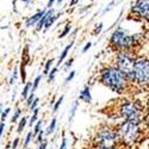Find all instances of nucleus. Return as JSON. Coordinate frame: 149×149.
Listing matches in <instances>:
<instances>
[{"mask_svg": "<svg viewBox=\"0 0 149 149\" xmlns=\"http://www.w3.org/2000/svg\"><path fill=\"white\" fill-rule=\"evenodd\" d=\"M142 35L132 33L130 35L125 29L118 26L116 28L110 36V45L117 53H134L135 48L141 43Z\"/></svg>", "mask_w": 149, "mask_h": 149, "instance_id": "obj_1", "label": "nucleus"}, {"mask_svg": "<svg viewBox=\"0 0 149 149\" xmlns=\"http://www.w3.org/2000/svg\"><path fill=\"white\" fill-rule=\"evenodd\" d=\"M99 82L118 94L125 93L130 87V84L128 82L125 77L115 66H109L100 70V73H99Z\"/></svg>", "mask_w": 149, "mask_h": 149, "instance_id": "obj_2", "label": "nucleus"}, {"mask_svg": "<svg viewBox=\"0 0 149 149\" xmlns=\"http://www.w3.org/2000/svg\"><path fill=\"white\" fill-rule=\"evenodd\" d=\"M118 139H119V144L124 146H132L141 139L142 130L140 124H136L132 122H125L123 120L116 129Z\"/></svg>", "mask_w": 149, "mask_h": 149, "instance_id": "obj_3", "label": "nucleus"}, {"mask_svg": "<svg viewBox=\"0 0 149 149\" xmlns=\"http://www.w3.org/2000/svg\"><path fill=\"white\" fill-rule=\"evenodd\" d=\"M136 57L134 53H117L115 56V67L123 74L128 82L132 84V72Z\"/></svg>", "mask_w": 149, "mask_h": 149, "instance_id": "obj_4", "label": "nucleus"}, {"mask_svg": "<svg viewBox=\"0 0 149 149\" xmlns=\"http://www.w3.org/2000/svg\"><path fill=\"white\" fill-rule=\"evenodd\" d=\"M132 85L136 86H149V58L146 56L136 57L134 72H132Z\"/></svg>", "mask_w": 149, "mask_h": 149, "instance_id": "obj_5", "label": "nucleus"}, {"mask_svg": "<svg viewBox=\"0 0 149 149\" xmlns=\"http://www.w3.org/2000/svg\"><path fill=\"white\" fill-rule=\"evenodd\" d=\"M143 109L137 102H125L119 106V116L125 122L140 124L142 122Z\"/></svg>", "mask_w": 149, "mask_h": 149, "instance_id": "obj_6", "label": "nucleus"}, {"mask_svg": "<svg viewBox=\"0 0 149 149\" xmlns=\"http://www.w3.org/2000/svg\"><path fill=\"white\" fill-rule=\"evenodd\" d=\"M95 146L99 147H117L119 144V139L117 131L111 129L109 127H104L102 129H99L98 132L95 134L94 137Z\"/></svg>", "mask_w": 149, "mask_h": 149, "instance_id": "obj_7", "label": "nucleus"}, {"mask_svg": "<svg viewBox=\"0 0 149 149\" xmlns=\"http://www.w3.org/2000/svg\"><path fill=\"white\" fill-rule=\"evenodd\" d=\"M130 15L143 20H149V0L135 1L130 8Z\"/></svg>", "mask_w": 149, "mask_h": 149, "instance_id": "obj_8", "label": "nucleus"}, {"mask_svg": "<svg viewBox=\"0 0 149 149\" xmlns=\"http://www.w3.org/2000/svg\"><path fill=\"white\" fill-rule=\"evenodd\" d=\"M45 11H47L45 8H43V10H40V11H37L35 15H32L31 17H29V18L26 19V22H25V26H26V28L36 26V25H37V23H38V22L41 20V18L44 16Z\"/></svg>", "mask_w": 149, "mask_h": 149, "instance_id": "obj_9", "label": "nucleus"}, {"mask_svg": "<svg viewBox=\"0 0 149 149\" xmlns=\"http://www.w3.org/2000/svg\"><path fill=\"white\" fill-rule=\"evenodd\" d=\"M56 13L55 12V10L52 7V8H48L47 11H45V13H44V16L41 18V20L37 23V25L35 26V29H36V31H42L43 30V28H44V25H45V23H47V20L50 18L52 16H54Z\"/></svg>", "mask_w": 149, "mask_h": 149, "instance_id": "obj_10", "label": "nucleus"}, {"mask_svg": "<svg viewBox=\"0 0 149 149\" xmlns=\"http://www.w3.org/2000/svg\"><path fill=\"white\" fill-rule=\"evenodd\" d=\"M79 100H82L86 104L92 103V94H91V87L88 85H85L84 88L79 93Z\"/></svg>", "mask_w": 149, "mask_h": 149, "instance_id": "obj_11", "label": "nucleus"}, {"mask_svg": "<svg viewBox=\"0 0 149 149\" xmlns=\"http://www.w3.org/2000/svg\"><path fill=\"white\" fill-rule=\"evenodd\" d=\"M73 45H74V40L70 42V43H68L65 48H63V50L61 52V55L58 56V60H57V63H56V67L58 68L62 63H63V61H65V58L67 57V55H68V53L70 52V49L73 48Z\"/></svg>", "mask_w": 149, "mask_h": 149, "instance_id": "obj_12", "label": "nucleus"}, {"mask_svg": "<svg viewBox=\"0 0 149 149\" xmlns=\"http://www.w3.org/2000/svg\"><path fill=\"white\" fill-rule=\"evenodd\" d=\"M31 87H32V81H26V84L24 85V87H23V91H22V100H26L28 97L30 95L31 93Z\"/></svg>", "mask_w": 149, "mask_h": 149, "instance_id": "obj_13", "label": "nucleus"}, {"mask_svg": "<svg viewBox=\"0 0 149 149\" xmlns=\"http://www.w3.org/2000/svg\"><path fill=\"white\" fill-rule=\"evenodd\" d=\"M61 15H62V12H57V13H55L54 16H52L50 18H49V19L47 20V23H45V25H44L43 30H44V31H47L48 29H50V28L54 25V23L57 20V18H58Z\"/></svg>", "mask_w": 149, "mask_h": 149, "instance_id": "obj_14", "label": "nucleus"}, {"mask_svg": "<svg viewBox=\"0 0 149 149\" xmlns=\"http://www.w3.org/2000/svg\"><path fill=\"white\" fill-rule=\"evenodd\" d=\"M78 107H79V100H75V102L73 103V105H72V107H70V111H69V118H68L69 124L73 122L74 117H75L77 111H78Z\"/></svg>", "mask_w": 149, "mask_h": 149, "instance_id": "obj_15", "label": "nucleus"}, {"mask_svg": "<svg viewBox=\"0 0 149 149\" xmlns=\"http://www.w3.org/2000/svg\"><path fill=\"white\" fill-rule=\"evenodd\" d=\"M28 120H29L28 116H24L23 118H20V120H19V123H18V125H17V132H18V134H22L23 130L25 129V127L28 125Z\"/></svg>", "mask_w": 149, "mask_h": 149, "instance_id": "obj_16", "label": "nucleus"}, {"mask_svg": "<svg viewBox=\"0 0 149 149\" xmlns=\"http://www.w3.org/2000/svg\"><path fill=\"white\" fill-rule=\"evenodd\" d=\"M56 124H57V118H56V117L52 118V122H50V124H49V127H48V128H47V130L44 131L47 136L52 135V134L55 131V129H56Z\"/></svg>", "mask_w": 149, "mask_h": 149, "instance_id": "obj_17", "label": "nucleus"}, {"mask_svg": "<svg viewBox=\"0 0 149 149\" xmlns=\"http://www.w3.org/2000/svg\"><path fill=\"white\" fill-rule=\"evenodd\" d=\"M38 113H40V107H37L36 110H33L32 111V116H31V118L29 119V125L32 128V125H35L36 124V122L38 120Z\"/></svg>", "mask_w": 149, "mask_h": 149, "instance_id": "obj_18", "label": "nucleus"}, {"mask_svg": "<svg viewBox=\"0 0 149 149\" xmlns=\"http://www.w3.org/2000/svg\"><path fill=\"white\" fill-rule=\"evenodd\" d=\"M35 137L33 136V132L32 131H29L28 134H26V136H25V140H24V143H23V149H26L29 146H30V143L32 142V139Z\"/></svg>", "mask_w": 149, "mask_h": 149, "instance_id": "obj_19", "label": "nucleus"}, {"mask_svg": "<svg viewBox=\"0 0 149 149\" xmlns=\"http://www.w3.org/2000/svg\"><path fill=\"white\" fill-rule=\"evenodd\" d=\"M70 30H72V24L70 23H66L63 30H62V32L58 35V38H65L68 33H70Z\"/></svg>", "mask_w": 149, "mask_h": 149, "instance_id": "obj_20", "label": "nucleus"}, {"mask_svg": "<svg viewBox=\"0 0 149 149\" xmlns=\"http://www.w3.org/2000/svg\"><path fill=\"white\" fill-rule=\"evenodd\" d=\"M41 80H42V75H37L35 78V80L32 81V87H31V93H35L36 90L38 88V86L41 84Z\"/></svg>", "mask_w": 149, "mask_h": 149, "instance_id": "obj_21", "label": "nucleus"}, {"mask_svg": "<svg viewBox=\"0 0 149 149\" xmlns=\"http://www.w3.org/2000/svg\"><path fill=\"white\" fill-rule=\"evenodd\" d=\"M42 125H43V120L42 119H38V120H37L36 122V124H35V127H33V136H35V137H36V136L37 135H38V132L42 130Z\"/></svg>", "mask_w": 149, "mask_h": 149, "instance_id": "obj_22", "label": "nucleus"}, {"mask_svg": "<svg viewBox=\"0 0 149 149\" xmlns=\"http://www.w3.org/2000/svg\"><path fill=\"white\" fill-rule=\"evenodd\" d=\"M53 62H54V58H49V60L45 62V65H44V70H43V74H44V75H48L49 72L52 70V65H53Z\"/></svg>", "mask_w": 149, "mask_h": 149, "instance_id": "obj_23", "label": "nucleus"}, {"mask_svg": "<svg viewBox=\"0 0 149 149\" xmlns=\"http://www.w3.org/2000/svg\"><path fill=\"white\" fill-rule=\"evenodd\" d=\"M56 74H57V67H54V68H52V70L49 72V74H48V82H53L54 80H55V77H56Z\"/></svg>", "mask_w": 149, "mask_h": 149, "instance_id": "obj_24", "label": "nucleus"}, {"mask_svg": "<svg viewBox=\"0 0 149 149\" xmlns=\"http://www.w3.org/2000/svg\"><path fill=\"white\" fill-rule=\"evenodd\" d=\"M63 95H61L58 99H57V100L54 103V105H53V112L54 113H56L57 112V111H58V109H60V106H61V104H62V102H63Z\"/></svg>", "mask_w": 149, "mask_h": 149, "instance_id": "obj_25", "label": "nucleus"}, {"mask_svg": "<svg viewBox=\"0 0 149 149\" xmlns=\"http://www.w3.org/2000/svg\"><path fill=\"white\" fill-rule=\"evenodd\" d=\"M19 69H18V67H16L15 69H13V74L11 75V79H10V85H15L16 82H17V79H18V72Z\"/></svg>", "mask_w": 149, "mask_h": 149, "instance_id": "obj_26", "label": "nucleus"}, {"mask_svg": "<svg viewBox=\"0 0 149 149\" xmlns=\"http://www.w3.org/2000/svg\"><path fill=\"white\" fill-rule=\"evenodd\" d=\"M20 115H22V110H20L19 107H17V109L15 110V112H13V116H12V118H11V123H16V122L19 119Z\"/></svg>", "mask_w": 149, "mask_h": 149, "instance_id": "obj_27", "label": "nucleus"}, {"mask_svg": "<svg viewBox=\"0 0 149 149\" xmlns=\"http://www.w3.org/2000/svg\"><path fill=\"white\" fill-rule=\"evenodd\" d=\"M10 112H11V109H10V107H6V109L3 111L1 116H0V118H1V123H5V120H6L7 116L10 115Z\"/></svg>", "mask_w": 149, "mask_h": 149, "instance_id": "obj_28", "label": "nucleus"}, {"mask_svg": "<svg viewBox=\"0 0 149 149\" xmlns=\"http://www.w3.org/2000/svg\"><path fill=\"white\" fill-rule=\"evenodd\" d=\"M104 28V24L103 23H99V24H95V26L93 29V35H98V33H100L102 30Z\"/></svg>", "mask_w": 149, "mask_h": 149, "instance_id": "obj_29", "label": "nucleus"}, {"mask_svg": "<svg viewBox=\"0 0 149 149\" xmlns=\"http://www.w3.org/2000/svg\"><path fill=\"white\" fill-rule=\"evenodd\" d=\"M74 77H75V70H70L69 74L67 75V78L65 79V85H68V84L74 79Z\"/></svg>", "mask_w": 149, "mask_h": 149, "instance_id": "obj_30", "label": "nucleus"}, {"mask_svg": "<svg viewBox=\"0 0 149 149\" xmlns=\"http://www.w3.org/2000/svg\"><path fill=\"white\" fill-rule=\"evenodd\" d=\"M58 149H68V144H67V137L65 136V134L62 135V141H61V144H60Z\"/></svg>", "mask_w": 149, "mask_h": 149, "instance_id": "obj_31", "label": "nucleus"}, {"mask_svg": "<svg viewBox=\"0 0 149 149\" xmlns=\"http://www.w3.org/2000/svg\"><path fill=\"white\" fill-rule=\"evenodd\" d=\"M73 63H74V57H70L66 63H65V66H63V69L65 70H69V68L73 66Z\"/></svg>", "mask_w": 149, "mask_h": 149, "instance_id": "obj_32", "label": "nucleus"}, {"mask_svg": "<svg viewBox=\"0 0 149 149\" xmlns=\"http://www.w3.org/2000/svg\"><path fill=\"white\" fill-rule=\"evenodd\" d=\"M38 104H40V98H35V100L32 102V104L29 106V107H30V110H31V111L36 110L37 107H38Z\"/></svg>", "mask_w": 149, "mask_h": 149, "instance_id": "obj_33", "label": "nucleus"}, {"mask_svg": "<svg viewBox=\"0 0 149 149\" xmlns=\"http://www.w3.org/2000/svg\"><path fill=\"white\" fill-rule=\"evenodd\" d=\"M44 134H45V132H44L43 130H41V131L38 132V135H37V139H36V142H37V143H38V144H40V143H42V142L44 141V140H43V136H44Z\"/></svg>", "mask_w": 149, "mask_h": 149, "instance_id": "obj_34", "label": "nucleus"}, {"mask_svg": "<svg viewBox=\"0 0 149 149\" xmlns=\"http://www.w3.org/2000/svg\"><path fill=\"white\" fill-rule=\"evenodd\" d=\"M35 98H36V97H35V93H30V95L28 97V99H26V102H25L28 106H30V105L32 104V102L35 100Z\"/></svg>", "mask_w": 149, "mask_h": 149, "instance_id": "obj_35", "label": "nucleus"}, {"mask_svg": "<svg viewBox=\"0 0 149 149\" xmlns=\"http://www.w3.org/2000/svg\"><path fill=\"white\" fill-rule=\"evenodd\" d=\"M91 47H92V42H87L85 45H84V48H82V54H85V53H87L90 49H91Z\"/></svg>", "mask_w": 149, "mask_h": 149, "instance_id": "obj_36", "label": "nucleus"}, {"mask_svg": "<svg viewBox=\"0 0 149 149\" xmlns=\"http://www.w3.org/2000/svg\"><path fill=\"white\" fill-rule=\"evenodd\" d=\"M19 142H20V140H19V137H16V139L13 140V142H12V146H11V149H17V148H18V144H19Z\"/></svg>", "mask_w": 149, "mask_h": 149, "instance_id": "obj_37", "label": "nucleus"}, {"mask_svg": "<svg viewBox=\"0 0 149 149\" xmlns=\"http://www.w3.org/2000/svg\"><path fill=\"white\" fill-rule=\"evenodd\" d=\"M113 5H115V3H111L110 5H107V6H106V7H105V8L103 10V12H102V16H104V15L106 13V12H109V11H110L111 8L113 7Z\"/></svg>", "mask_w": 149, "mask_h": 149, "instance_id": "obj_38", "label": "nucleus"}, {"mask_svg": "<svg viewBox=\"0 0 149 149\" xmlns=\"http://www.w3.org/2000/svg\"><path fill=\"white\" fill-rule=\"evenodd\" d=\"M48 148V141H43L42 143H40L38 144V147H37V149H47Z\"/></svg>", "mask_w": 149, "mask_h": 149, "instance_id": "obj_39", "label": "nucleus"}, {"mask_svg": "<svg viewBox=\"0 0 149 149\" xmlns=\"http://www.w3.org/2000/svg\"><path fill=\"white\" fill-rule=\"evenodd\" d=\"M4 130H5V123H0V140H1V137H3Z\"/></svg>", "mask_w": 149, "mask_h": 149, "instance_id": "obj_40", "label": "nucleus"}, {"mask_svg": "<svg viewBox=\"0 0 149 149\" xmlns=\"http://www.w3.org/2000/svg\"><path fill=\"white\" fill-rule=\"evenodd\" d=\"M94 149H118L117 147H99V146H94Z\"/></svg>", "mask_w": 149, "mask_h": 149, "instance_id": "obj_41", "label": "nucleus"}, {"mask_svg": "<svg viewBox=\"0 0 149 149\" xmlns=\"http://www.w3.org/2000/svg\"><path fill=\"white\" fill-rule=\"evenodd\" d=\"M53 4H55V1H54V0H50V1H48V5H47V7H48V8H52Z\"/></svg>", "mask_w": 149, "mask_h": 149, "instance_id": "obj_42", "label": "nucleus"}, {"mask_svg": "<svg viewBox=\"0 0 149 149\" xmlns=\"http://www.w3.org/2000/svg\"><path fill=\"white\" fill-rule=\"evenodd\" d=\"M78 3H79L78 0H74V1H70V3H69V6H74V5L78 4Z\"/></svg>", "mask_w": 149, "mask_h": 149, "instance_id": "obj_43", "label": "nucleus"}, {"mask_svg": "<svg viewBox=\"0 0 149 149\" xmlns=\"http://www.w3.org/2000/svg\"><path fill=\"white\" fill-rule=\"evenodd\" d=\"M3 111H4V105L0 103V116H1V113H3Z\"/></svg>", "mask_w": 149, "mask_h": 149, "instance_id": "obj_44", "label": "nucleus"}]
</instances>
